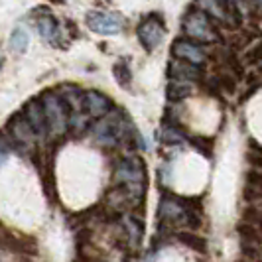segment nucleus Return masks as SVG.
<instances>
[{
	"label": "nucleus",
	"instance_id": "1",
	"mask_svg": "<svg viewBox=\"0 0 262 262\" xmlns=\"http://www.w3.org/2000/svg\"><path fill=\"white\" fill-rule=\"evenodd\" d=\"M144 164L142 160H138L136 156L122 158L115 168V184L118 189H122L126 197L130 199L132 207L142 199L144 195Z\"/></svg>",
	"mask_w": 262,
	"mask_h": 262
},
{
	"label": "nucleus",
	"instance_id": "2",
	"mask_svg": "<svg viewBox=\"0 0 262 262\" xmlns=\"http://www.w3.org/2000/svg\"><path fill=\"white\" fill-rule=\"evenodd\" d=\"M41 108L48 124V134L53 138H61L69 132V111L57 91H48L41 95Z\"/></svg>",
	"mask_w": 262,
	"mask_h": 262
},
{
	"label": "nucleus",
	"instance_id": "3",
	"mask_svg": "<svg viewBox=\"0 0 262 262\" xmlns=\"http://www.w3.org/2000/svg\"><path fill=\"white\" fill-rule=\"evenodd\" d=\"M158 215L162 221L171 225H193V209L191 205L185 201V199H180V197H162L160 201V207H158Z\"/></svg>",
	"mask_w": 262,
	"mask_h": 262
},
{
	"label": "nucleus",
	"instance_id": "4",
	"mask_svg": "<svg viewBox=\"0 0 262 262\" xmlns=\"http://www.w3.org/2000/svg\"><path fill=\"white\" fill-rule=\"evenodd\" d=\"M184 32L187 34V38L197 43H211V41H217L219 38L211 20L207 18V14L201 10H191L185 16Z\"/></svg>",
	"mask_w": 262,
	"mask_h": 262
},
{
	"label": "nucleus",
	"instance_id": "5",
	"mask_svg": "<svg viewBox=\"0 0 262 262\" xmlns=\"http://www.w3.org/2000/svg\"><path fill=\"white\" fill-rule=\"evenodd\" d=\"M85 24L89 26L91 32L101 34V36H117L124 30L122 16L113 12H101V10H93V12L87 14Z\"/></svg>",
	"mask_w": 262,
	"mask_h": 262
},
{
	"label": "nucleus",
	"instance_id": "6",
	"mask_svg": "<svg viewBox=\"0 0 262 262\" xmlns=\"http://www.w3.org/2000/svg\"><path fill=\"white\" fill-rule=\"evenodd\" d=\"M164 36H166V26H164L162 20H158L156 16L144 18L138 26V39H140V43H142L146 52H154L156 48H160Z\"/></svg>",
	"mask_w": 262,
	"mask_h": 262
},
{
	"label": "nucleus",
	"instance_id": "7",
	"mask_svg": "<svg viewBox=\"0 0 262 262\" xmlns=\"http://www.w3.org/2000/svg\"><path fill=\"white\" fill-rule=\"evenodd\" d=\"M171 53H173L176 59H182V61H187V63L197 67L205 63V59H207L205 50L197 41H191V39H176L173 46H171Z\"/></svg>",
	"mask_w": 262,
	"mask_h": 262
},
{
	"label": "nucleus",
	"instance_id": "8",
	"mask_svg": "<svg viewBox=\"0 0 262 262\" xmlns=\"http://www.w3.org/2000/svg\"><path fill=\"white\" fill-rule=\"evenodd\" d=\"M83 111L89 118H101L113 111V101L105 93L89 89V91H83Z\"/></svg>",
	"mask_w": 262,
	"mask_h": 262
},
{
	"label": "nucleus",
	"instance_id": "9",
	"mask_svg": "<svg viewBox=\"0 0 262 262\" xmlns=\"http://www.w3.org/2000/svg\"><path fill=\"white\" fill-rule=\"evenodd\" d=\"M26 122L30 124V128L34 130L36 138H46L48 136V124H46V117H43V108L39 101H30L24 108V115Z\"/></svg>",
	"mask_w": 262,
	"mask_h": 262
},
{
	"label": "nucleus",
	"instance_id": "10",
	"mask_svg": "<svg viewBox=\"0 0 262 262\" xmlns=\"http://www.w3.org/2000/svg\"><path fill=\"white\" fill-rule=\"evenodd\" d=\"M36 28H38L39 36L46 41H50L53 46H59V41H61V26L53 16H50V14L39 16L36 20Z\"/></svg>",
	"mask_w": 262,
	"mask_h": 262
},
{
	"label": "nucleus",
	"instance_id": "11",
	"mask_svg": "<svg viewBox=\"0 0 262 262\" xmlns=\"http://www.w3.org/2000/svg\"><path fill=\"white\" fill-rule=\"evenodd\" d=\"M8 130H10V134H12V140L18 146H32L34 144V140H36V134H34L32 128H30V124L26 122V118L24 117L12 118Z\"/></svg>",
	"mask_w": 262,
	"mask_h": 262
},
{
	"label": "nucleus",
	"instance_id": "12",
	"mask_svg": "<svg viewBox=\"0 0 262 262\" xmlns=\"http://www.w3.org/2000/svg\"><path fill=\"white\" fill-rule=\"evenodd\" d=\"M170 75L173 79H180V81H195L201 77V71L197 66H191V63L182 61V59H173L170 63Z\"/></svg>",
	"mask_w": 262,
	"mask_h": 262
},
{
	"label": "nucleus",
	"instance_id": "13",
	"mask_svg": "<svg viewBox=\"0 0 262 262\" xmlns=\"http://www.w3.org/2000/svg\"><path fill=\"white\" fill-rule=\"evenodd\" d=\"M197 4L205 10L207 14H211L217 20L223 22H231V10H229V0H197Z\"/></svg>",
	"mask_w": 262,
	"mask_h": 262
},
{
	"label": "nucleus",
	"instance_id": "14",
	"mask_svg": "<svg viewBox=\"0 0 262 262\" xmlns=\"http://www.w3.org/2000/svg\"><path fill=\"white\" fill-rule=\"evenodd\" d=\"M189 95H191V83L189 81L171 79L168 83V99H171V101H182Z\"/></svg>",
	"mask_w": 262,
	"mask_h": 262
},
{
	"label": "nucleus",
	"instance_id": "15",
	"mask_svg": "<svg viewBox=\"0 0 262 262\" xmlns=\"http://www.w3.org/2000/svg\"><path fill=\"white\" fill-rule=\"evenodd\" d=\"M28 43H30V36L24 28H14L12 34H10V50L14 53H24L28 50Z\"/></svg>",
	"mask_w": 262,
	"mask_h": 262
},
{
	"label": "nucleus",
	"instance_id": "16",
	"mask_svg": "<svg viewBox=\"0 0 262 262\" xmlns=\"http://www.w3.org/2000/svg\"><path fill=\"white\" fill-rule=\"evenodd\" d=\"M124 227H126V235H128V245L132 249H136L140 243V236H142V225L136 217H126Z\"/></svg>",
	"mask_w": 262,
	"mask_h": 262
},
{
	"label": "nucleus",
	"instance_id": "17",
	"mask_svg": "<svg viewBox=\"0 0 262 262\" xmlns=\"http://www.w3.org/2000/svg\"><path fill=\"white\" fill-rule=\"evenodd\" d=\"M115 79H117V83L120 87H130V79H132V73H130V67L126 61H118L117 66H115Z\"/></svg>",
	"mask_w": 262,
	"mask_h": 262
},
{
	"label": "nucleus",
	"instance_id": "18",
	"mask_svg": "<svg viewBox=\"0 0 262 262\" xmlns=\"http://www.w3.org/2000/svg\"><path fill=\"white\" fill-rule=\"evenodd\" d=\"M160 140L164 144H180L184 138H182V134L176 130L173 126H164L162 132H160Z\"/></svg>",
	"mask_w": 262,
	"mask_h": 262
},
{
	"label": "nucleus",
	"instance_id": "19",
	"mask_svg": "<svg viewBox=\"0 0 262 262\" xmlns=\"http://www.w3.org/2000/svg\"><path fill=\"white\" fill-rule=\"evenodd\" d=\"M8 156H10V150H8L4 144H0V166H4V164H6Z\"/></svg>",
	"mask_w": 262,
	"mask_h": 262
},
{
	"label": "nucleus",
	"instance_id": "20",
	"mask_svg": "<svg viewBox=\"0 0 262 262\" xmlns=\"http://www.w3.org/2000/svg\"><path fill=\"white\" fill-rule=\"evenodd\" d=\"M256 2H258V4H260V6H262V0H256Z\"/></svg>",
	"mask_w": 262,
	"mask_h": 262
},
{
	"label": "nucleus",
	"instance_id": "21",
	"mask_svg": "<svg viewBox=\"0 0 262 262\" xmlns=\"http://www.w3.org/2000/svg\"><path fill=\"white\" fill-rule=\"evenodd\" d=\"M0 67H2V59H0Z\"/></svg>",
	"mask_w": 262,
	"mask_h": 262
},
{
	"label": "nucleus",
	"instance_id": "22",
	"mask_svg": "<svg viewBox=\"0 0 262 262\" xmlns=\"http://www.w3.org/2000/svg\"><path fill=\"white\" fill-rule=\"evenodd\" d=\"M229 2H231V0H229Z\"/></svg>",
	"mask_w": 262,
	"mask_h": 262
},
{
	"label": "nucleus",
	"instance_id": "23",
	"mask_svg": "<svg viewBox=\"0 0 262 262\" xmlns=\"http://www.w3.org/2000/svg\"><path fill=\"white\" fill-rule=\"evenodd\" d=\"M59 2H61V0H59Z\"/></svg>",
	"mask_w": 262,
	"mask_h": 262
}]
</instances>
